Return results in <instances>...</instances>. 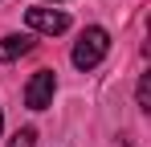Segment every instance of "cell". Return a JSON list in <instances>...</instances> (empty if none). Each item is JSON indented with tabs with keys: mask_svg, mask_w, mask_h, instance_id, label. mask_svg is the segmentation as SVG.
I'll return each instance as SVG.
<instances>
[{
	"mask_svg": "<svg viewBox=\"0 0 151 147\" xmlns=\"http://www.w3.org/2000/svg\"><path fill=\"white\" fill-rule=\"evenodd\" d=\"M106 49H110V33L98 29V24H90V29L78 37V45H74V66L78 70H94L102 57H106Z\"/></svg>",
	"mask_w": 151,
	"mask_h": 147,
	"instance_id": "6da1fadb",
	"label": "cell"
},
{
	"mask_svg": "<svg viewBox=\"0 0 151 147\" xmlns=\"http://www.w3.org/2000/svg\"><path fill=\"white\" fill-rule=\"evenodd\" d=\"M53 90H57L53 70H37L33 78H29V86H25V106L29 110H45V106L53 102Z\"/></svg>",
	"mask_w": 151,
	"mask_h": 147,
	"instance_id": "7a4b0ae2",
	"label": "cell"
},
{
	"mask_svg": "<svg viewBox=\"0 0 151 147\" xmlns=\"http://www.w3.org/2000/svg\"><path fill=\"white\" fill-rule=\"evenodd\" d=\"M25 21H29V29L49 33V37H57V33H65V29H70V17H65V12H57V8H29Z\"/></svg>",
	"mask_w": 151,
	"mask_h": 147,
	"instance_id": "3957f363",
	"label": "cell"
},
{
	"mask_svg": "<svg viewBox=\"0 0 151 147\" xmlns=\"http://www.w3.org/2000/svg\"><path fill=\"white\" fill-rule=\"evenodd\" d=\"M29 49H33V37H4L0 41V61H17V57H25Z\"/></svg>",
	"mask_w": 151,
	"mask_h": 147,
	"instance_id": "277c9868",
	"label": "cell"
},
{
	"mask_svg": "<svg viewBox=\"0 0 151 147\" xmlns=\"http://www.w3.org/2000/svg\"><path fill=\"white\" fill-rule=\"evenodd\" d=\"M33 143H37V131H33V127H21V131L8 139V147H33Z\"/></svg>",
	"mask_w": 151,
	"mask_h": 147,
	"instance_id": "5b68a950",
	"label": "cell"
},
{
	"mask_svg": "<svg viewBox=\"0 0 151 147\" xmlns=\"http://www.w3.org/2000/svg\"><path fill=\"white\" fill-rule=\"evenodd\" d=\"M139 106L147 110V78H139Z\"/></svg>",
	"mask_w": 151,
	"mask_h": 147,
	"instance_id": "8992f818",
	"label": "cell"
},
{
	"mask_svg": "<svg viewBox=\"0 0 151 147\" xmlns=\"http://www.w3.org/2000/svg\"><path fill=\"white\" fill-rule=\"evenodd\" d=\"M0 131H4V115H0Z\"/></svg>",
	"mask_w": 151,
	"mask_h": 147,
	"instance_id": "52a82bcc",
	"label": "cell"
}]
</instances>
